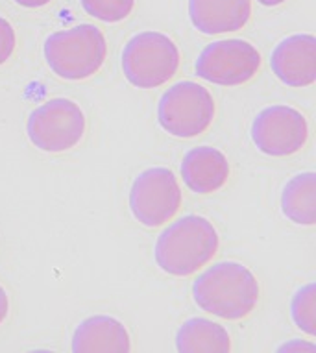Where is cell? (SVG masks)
<instances>
[{
  "instance_id": "cell-8",
  "label": "cell",
  "mask_w": 316,
  "mask_h": 353,
  "mask_svg": "<svg viewBox=\"0 0 316 353\" xmlns=\"http://www.w3.org/2000/svg\"><path fill=\"white\" fill-rule=\"evenodd\" d=\"M263 58L255 45L244 39L213 41L200 52L195 63L196 76L222 87H239L253 80Z\"/></svg>"
},
{
  "instance_id": "cell-16",
  "label": "cell",
  "mask_w": 316,
  "mask_h": 353,
  "mask_svg": "<svg viewBox=\"0 0 316 353\" xmlns=\"http://www.w3.org/2000/svg\"><path fill=\"white\" fill-rule=\"evenodd\" d=\"M315 298H316V285L307 283L302 289L296 290V294L290 300V316L294 324L299 331H304L305 335L315 336Z\"/></svg>"
},
{
  "instance_id": "cell-2",
  "label": "cell",
  "mask_w": 316,
  "mask_h": 353,
  "mask_svg": "<svg viewBox=\"0 0 316 353\" xmlns=\"http://www.w3.org/2000/svg\"><path fill=\"white\" fill-rule=\"evenodd\" d=\"M219 246V232L211 220L200 214H185L155 239L154 259L161 272L189 278L215 259Z\"/></svg>"
},
{
  "instance_id": "cell-17",
  "label": "cell",
  "mask_w": 316,
  "mask_h": 353,
  "mask_svg": "<svg viewBox=\"0 0 316 353\" xmlns=\"http://www.w3.org/2000/svg\"><path fill=\"white\" fill-rule=\"evenodd\" d=\"M83 12L89 17L108 24L126 21L135 8V0H80Z\"/></svg>"
},
{
  "instance_id": "cell-20",
  "label": "cell",
  "mask_w": 316,
  "mask_h": 353,
  "mask_svg": "<svg viewBox=\"0 0 316 353\" xmlns=\"http://www.w3.org/2000/svg\"><path fill=\"white\" fill-rule=\"evenodd\" d=\"M10 314V298H8L6 289L0 285V325L4 324Z\"/></svg>"
},
{
  "instance_id": "cell-1",
  "label": "cell",
  "mask_w": 316,
  "mask_h": 353,
  "mask_svg": "<svg viewBox=\"0 0 316 353\" xmlns=\"http://www.w3.org/2000/svg\"><path fill=\"white\" fill-rule=\"evenodd\" d=\"M190 292L204 313L230 322L250 316L261 298L255 274L237 261H220L207 267L195 278Z\"/></svg>"
},
{
  "instance_id": "cell-4",
  "label": "cell",
  "mask_w": 316,
  "mask_h": 353,
  "mask_svg": "<svg viewBox=\"0 0 316 353\" xmlns=\"http://www.w3.org/2000/svg\"><path fill=\"white\" fill-rule=\"evenodd\" d=\"M178 45L168 35L146 30L128 39L122 50V72L128 83L137 89H157L178 74Z\"/></svg>"
},
{
  "instance_id": "cell-6",
  "label": "cell",
  "mask_w": 316,
  "mask_h": 353,
  "mask_svg": "<svg viewBox=\"0 0 316 353\" xmlns=\"http://www.w3.org/2000/svg\"><path fill=\"white\" fill-rule=\"evenodd\" d=\"M86 128V115L75 100L50 99L30 113L26 134L41 152L61 154L80 145Z\"/></svg>"
},
{
  "instance_id": "cell-13",
  "label": "cell",
  "mask_w": 316,
  "mask_h": 353,
  "mask_svg": "<svg viewBox=\"0 0 316 353\" xmlns=\"http://www.w3.org/2000/svg\"><path fill=\"white\" fill-rule=\"evenodd\" d=\"M75 353H128L132 352V339L126 325L115 316L95 314L81 320L72 333Z\"/></svg>"
},
{
  "instance_id": "cell-9",
  "label": "cell",
  "mask_w": 316,
  "mask_h": 353,
  "mask_svg": "<svg viewBox=\"0 0 316 353\" xmlns=\"http://www.w3.org/2000/svg\"><path fill=\"white\" fill-rule=\"evenodd\" d=\"M250 135L253 145L265 156H294L309 141V121L290 105H268L255 115Z\"/></svg>"
},
{
  "instance_id": "cell-12",
  "label": "cell",
  "mask_w": 316,
  "mask_h": 353,
  "mask_svg": "<svg viewBox=\"0 0 316 353\" xmlns=\"http://www.w3.org/2000/svg\"><path fill=\"white\" fill-rule=\"evenodd\" d=\"M252 17V0H189V19L200 34L239 32Z\"/></svg>"
},
{
  "instance_id": "cell-22",
  "label": "cell",
  "mask_w": 316,
  "mask_h": 353,
  "mask_svg": "<svg viewBox=\"0 0 316 353\" xmlns=\"http://www.w3.org/2000/svg\"><path fill=\"white\" fill-rule=\"evenodd\" d=\"M283 2H287V0H257V4L265 8H276V6H282Z\"/></svg>"
},
{
  "instance_id": "cell-14",
  "label": "cell",
  "mask_w": 316,
  "mask_h": 353,
  "mask_svg": "<svg viewBox=\"0 0 316 353\" xmlns=\"http://www.w3.org/2000/svg\"><path fill=\"white\" fill-rule=\"evenodd\" d=\"M176 350L179 353H228L231 352V336L219 322L195 316L179 325Z\"/></svg>"
},
{
  "instance_id": "cell-11",
  "label": "cell",
  "mask_w": 316,
  "mask_h": 353,
  "mask_svg": "<svg viewBox=\"0 0 316 353\" xmlns=\"http://www.w3.org/2000/svg\"><path fill=\"white\" fill-rule=\"evenodd\" d=\"M181 180L196 194H213L228 183L231 167L224 152L213 146H195L181 159Z\"/></svg>"
},
{
  "instance_id": "cell-18",
  "label": "cell",
  "mask_w": 316,
  "mask_h": 353,
  "mask_svg": "<svg viewBox=\"0 0 316 353\" xmlns=\"http://www.w3.org/2000/svg\"><path fill=\"white\" fill-rule=\"evenodd\" d=\"M17 47V34L8 19L0 17V67L12 58Z\"/></svg>"
},
{
  "instance_id": "cell-15",
  "label": "cell",
  "mask_w": 316,
  "mask_h": 353,
  "mask_svg": "<svg viewBox=\"0 0 316 353\" xmlns=\"http://www.w3.org/2000/svg\"><path fill=\"white\" fill-rule=\"evenodd\" d=\"M282 213L298 226H315L316 174L313 170L293 176L282 192Z\"/></svg>"
},
{
  "instance_id": "cell-10",
  "label": "cell",
  "mask_w": 316,
  "mask_h": 353,
  "mask_svg": "<svg viewBox=\"0 0 316 353\" xmlns=\"http://www.w3.org/2000/svg\"><path fill=\"white\" fill-rule=\"evenodd\" d=\"M270 69L288 87H309L316 81V39L313 34H294L277 43L270 54Z\"/></svg>"
},
{
  "instance_id": "cell-5",
  "label": "cell",
  "mask_w": 316,
  "mask_h": 353,
  "mask_svg": "<svg viewBox=\"0 0 316 353\" xmlns=\"http://www.w3.org/2000/svg\"><path fill=\"white\" fill-rule=\"evenodd\" d=\"M217 115L213 94L200 83L178 81L161 94L157 104V124L178 139H195L206 134Z\"/></svg>"
},
{
  "instance_id": "cell-19",
  "label": "cell",
  "mask_w": 316,
  "mask_h": 353,
  "mask_svg": "<svg viewBox=\"0 0 316 353\" xmlns=\"http://www.w3.org/2000/svg\"><path fill=\"white\" fill-rule=\"evenodd\" d=\"M277 352H316L315 344H305V342L294 339L293 342H287L277 347Z\"/></svg>"
},
{
  "instance_id": "cell-21",
  "label": "cell",
  "mask_w": 316,
  "mask_h": 353,
  "mask_svg": "<svg viewBox=\"0 0 316 353\" xmlns=\"http://www.w3.org/2000/svg\"><path fill=\"white\" fill-rule=\"evenodd\" d=\"M15 4L23 8H28V10H35V8H43L46 4H50L52 0H13Z\"/></svg>"
},
{
  "instance_id": "cell-3",
  "label": "cell",
  "mask_w": 316,
  "mask_h": 353,
  "mask_svg": "<svg viewBox=\"0 0 316 353\" xmlns=\"http://www.w3.org/2000/svg\"><path fill=\"white\" fill-rule=\"evenodd\" d=\"M43 54L46 65L58 78L81 81L103 67L108 58V41L98 26L83 23L48 35Z\"/></svg>"
},
{
  "instance_id": "cell-7",
  "label": "cell",
  "mask_w": 316,
  "mask_h": 353,
  "mask_svg": "<svg viewBox=\"0 0 316 353\" xmlns=\"http://www.w3.org/2000/svg\"><path fill=\"white\" fill-rule=\"evenodd\" d=\"M184 192L176 174L167 167L146 168L133 180L130 211L144 228H159L178 214Z\"/></svg>"
}]
</instances>
